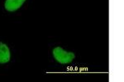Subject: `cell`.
<instances>
[{
	"mask_svg": "<svg viewBox=\"0 0 124 82\" xmlns=\"http://www.w3.org/2000/svg\"><path fill=\"white\" fill-rule=\"evenodd\" d=\"M11 57L9 48L6 44L0 42V64L8 63Z\"/></svg>",
	"mask_w": 124,
	"mask_h": 82,
	"instance_id": "2",
	"label": "cell"
},
{
	"mask_svg": "<svg viewBox=\"0 0 124 82\" xmlns=\"http://www.w3.org/2000/svg\"><path fill=\"white\" fill-rule=\"evenodd\" d=\"M55 59L61 64H69L75 58V55L72 52L65 51L61 47H56L52 51Z\"/></svg>",
	"mask_w": 124,
	"mask_h": 82,
	"instance_id": "1",
	"label": "cell"
},
{
	"mask_svg": "<svg viewBox=\"0 0 124 82\" xmlns=\"http://www.w3.org/2000/svg\"><path fill=\"white\" fill-rule=\"evenodd\" d=\"M26 0H6L5 9L8 12H15L22 7Z\"/></svg>",
	"mask_w": 124,
	"mask_h": 82,
	"instance_id": "3",
	"label": "cell"
}]
</instances>
